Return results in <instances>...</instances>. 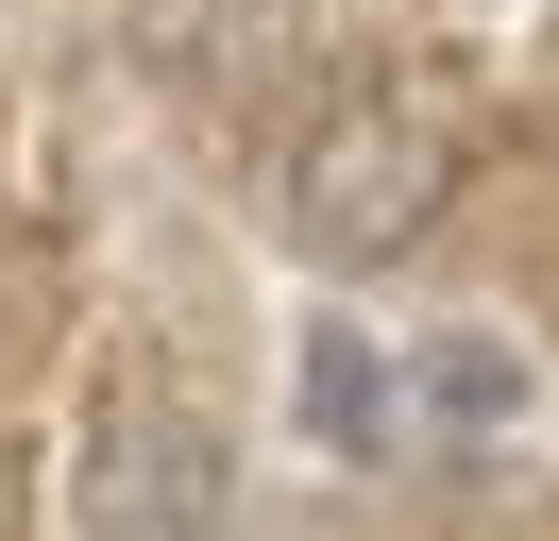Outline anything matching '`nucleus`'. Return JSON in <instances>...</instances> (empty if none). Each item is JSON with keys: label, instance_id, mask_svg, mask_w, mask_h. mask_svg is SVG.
Returning a JSON list of instances; mask_svg holds the SVG:
<instances>
[{"label": "nucleus", "instance_id": "f257e3e1", "mask_svg": "<svg viewBox=\"0 0 559 541\" xmlns=\"http://www.w3.org/2000/svg\"><path fill=\"white\" fill-rule=\"evenodd\" d=\"M441 203H457V135H441V101H424V85H340L306 135H288V237L340 254V270L407 254Z\"/></svg>", "mask_w": 559, "mask_h": 541}, {"label": "nucleus", "instance_id": "20e7f679", "mask_svg": "<svg viewBox=\"0 0 559 541\" xmlns=\"http://www.w3.org/2000/svg\"><path fill=\"white\" fill-rule=\"evenodd\" d=\"M306 423L340 440V457H373V440H390V389H373V338H356V322L306 338Z\"/></svg>", "mask_w": 559, "mask_h": 541}, {"label": "nucleus", "instance_id": "7ed1b4c3", "mask_svg": "<svg viewBox=\"0 0 559 541\" xmlns=\"http://www.w3.org/2000/svg\"><path fill=\"white\" fill-rule=\"evenodd\" d=\"M306 51H322V0H187V68L221 101H288Z\"/></svg>", "mask_w": 559, "mask_h": 541}, {"label": "nucleus", "instance_id": "f03ea898", "mask_svg": "<svg viewBox=\"0 0 559 541\" xmlns=\"http://www.w3.org/2000/svg\"><path fill=\"white\" fill-rule=\"evenodd\" d=\"M69 507H85V525H119V541H204L221 507H238V440H221L204 406H119V423L85 440Z\"/></svg>", "mask_w": 559, "mask_h": 541}, {"label": "nucleus", "instance_id": "39448f33", "mask_svg": "<svg viewBox=\"0 0 559 541\" xmlns=\"http://www.w3.org/2000/svg\"><path fill=\"white\" fill-rule=\"evenodd\" d=\"M424 406H441V423H509V406H525L509 338H441V372H424Z\"/></svg>", "mask_w": 559, "mask_h": 541}]
</instances>
